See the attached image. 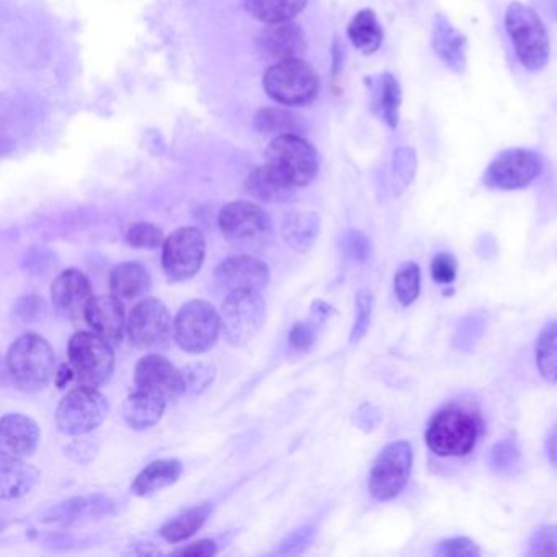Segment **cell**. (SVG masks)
Returning <instances> with one entry per match:
<instances>
[{"instance_id":"cell-12","label":"cell","mask_w":557,"mask_h":557,"mask_svg":"<svg viewBox=\"0 0 557 557\" xmlns=\"http://www.w3.org/2000/svg\"><path fill=\"white\" fill-rule=\"evenodd\" d=\"M207 240L197 227H181L162 246V269L172 282H185L200 272Z\"/></svg>"},{"instance_id":"cell-31","label":"cell","mask_w":557,"mask_h":557,"mask_svg":"<svg viewBox=\"0 0 557 557\" xmlns=\"http://www.w3.org/2000/svg\"><path fill=\"white\" fill-rule=\"evenodd\" d=\"M112 507L113 504L109 498H73V500L64 502V504L53 508V510L45 517V521H63V523H71V521L83 520V518L99 517V515L107 513Z\"/></svg>"},{"instance_id":"cell-38","label":"cell","mask_w":557,"mask_h":557,"mask_svg":"<svg viewBox=\"0 0 557 557\" xmlns=\"http://www.w3.org/2000/svg\"><path fill=\"white\" fill-rule=\"evenodd\" d=\"M488 465L497 474L507 475L520 465V448L515 440L505 438L495 443L488 455Z\"/></svg>"},{"instance_id":"cell-39","label":"cell","mask_w":557,"mask_h":557,"mask_svg":"<svg viewBox=\"0 0 557 557\" xmlns=\"http://www.w3.org/2000/svg\"><path fill=\"white\" fill-rule=\"evenodd\" d=\"M485 325H487V322H485L484 314H481V312L466 315L456 329L453 344L458 350L471 351L475 344L481 341L482 334L485 332Z\"/></svg>"},{"instance_id":"cell-20","label":"cell","mask_w":557,"mask_h":557,"mask_svg":"<svg viewBox=\"0 0 557 557\" xmlns=\"http://www.w3.org/2000/svg\"><path fill=\"white\" fill-rule=\"evenodd\" d=\"M84 318L92 331L102 335L110 344H120L128 325L123 302L115 295L94 298L87 306Z\"/></svg>"},{"instance_id":"cell-40","label":"cell","mask_w":557,"mask_h":557,"mask_svg":"<svg viewBox=\"0 0 557 557\" xmlns=\"http://www.w3.org/2000/svg\"><path fill=\"white\" fill-rule=\"evenodd\" d=\"M126 243L136 249H158L164 246L162 231L154 224L136 223L126 231Z\"/></svg>"},{"instance_id":"cell-14","label":"cell","mask_w":557,"mask_h":557,"mask_svg":"<svg viewBox=\"0 0 557 557\" xmlns=\"http://www.w3.org/2000/svg\"><path fill=\"white\" fill-rule=\"evenodd\" d=\"M220 230L231 243H257L269 236L272 231V220L259 205L250 201H234L221 210Z\"/></svg>"},{"instance_id":"cell-4","label":"cell","mask_w":557,"mask_h":557,"mask_svg":"<svg viewBox=\"0 0 557 557\" xmlns=\"http://www.w3.org/2000/svg\"><path fill=\"white\" fill-rule=\"evenodd\" d=\"M221 332L227 344L246 347L265 322L267 305L260 292H231L221 306Z\"/></svg>"},{"instance_id":"cell-3","label":"cell","mask_w":557,"mask_h":557,"mask_svg":"<svg viewBox=\"0 0 557 557\" xmlns=\"http://www.w3.org/2000/svg\"><path fill=\"white\" fill-rule=\"evenodd\" d=\"M8 373L12 383L25 393L45 389L57 374V355L41 335L28 332L9 348Z\"/></svg>"},{"instance_id":"cell-46","label":"cell","mask_w":557,"mask_h":557,"mask_svg":"<svg viewBox=\"0 0 557 557\" xmlns=\"http://www.w3.org/2000/svg\"><path fill=\"white\" fill-rule=\"evenodd\" d=\"M17 312L24 321H41L47 314V306H45L44 299L37 298V296H27L18 301Z\"/></svg>"},{"instance_id":"cell-19","label":"cell","mask_w":557,"mask_h":557,"mask_svg":"<svg viewBox=\"0 0 557 557\" xmlns=\"http://www.w3.org/2000/svg\"><path fill=\"white\" fill-rule=\"evenodd\" d=\"M40 438V426L30 417L9 413L0 422V455L30 456L38 448Z\"/></svg>"},{"instance_id":"cell-29","label":"cell","mask_w":557,"mask_h":557,"mask_svg":"<svg viewBox=\"0 0 557 557\" xmlns=\"http://www.w3.org/2000/svg\"><path fill=\"white\" fill-rule=\"evenodd\" d=\"M348 38L360 53L367 57L376 53L384 40V32L376 14L370 9L358 12L348 25Z\"/></svg>"},{"instance_id":"cell-33","label":"cell","mask_w":557,"mask_h":557,"mask_svg":"<svg viewBox=\"0 0 557 557\" xmlns=\"http://www.w3.org/2000/svg\"><path fill=\"white\" fill-rule=\"evenodd\" d=\"M210 515V508L200 505V507L190 508L185 513L178 515L174 520L168 521L161 528V536L169 543H181L194 536Z\"/></svg>"},{"instance_id":"cell-24","label":"cell","mask_w":557,"mask_h":557,"mask_svg":"<svg viewBox=\"0 0 557 557\" xmlns=\"http://www.w3.org/2000/svg\"><path fill=\"white\" fill-rule=\"evenodd\" d=\"M40 481V472L24 458L0 455V492L4 500L27 495Z\"/></svg>"},{"instance_id":"cell-26","label":"cell","mask_w":557,"mask_h":557,"mask_svg":"<svg viewBox=\"0 0 557 557\" xmlns=\"http://www.w3.org/2000/svg\"><path fill=\"white\" fill-rule=\"evenodd\" d=\"M181 474L182 462L178 459H159L139 472L138 478L133 482V492L141 497L154 494L175 484Z\"/></svg>"},{"instance_id":"cell-11","label":"cell","mask_w":557,"mask_h":557,"mask_svg":"<svg viewBox=\"0 0 557 557\" xmlns=\"http://www.w3.org/2000/svg\"><path fill=\"white\" fill-rule=\"evenodd\" d=\"M265 164L282 172L296 188L314 181L319 171L318 152L301 136H276L265 151Z\"/></svg>"},{"instance_id":"cell-9","label":"cell","mask_w":557,"mask_h":557,"mask_svg":"<svg viewBox=\"0 0 557 557\" xmlns=\"http://www.w3.org/2000/svg\"><path fill=\"white\" fill-rule=\"evenodd\" d=\"M67 355L77 381L84 386H100L112 376L115 354L110 347V342L97 332L74 334L67 347Z\"/></svg>"},{"instance_id":"cell-43","label":"cell","mask_w":557,"mask_h":557,"mask_svg":"<svg viewBox=\"0 0 557 557\" xmlns=\"http://www.w3.org/2000/svg\"><path fill=\"white\" fill-rule=\"evenodd\" d=\"M435 556L442 557H478L481 556V549L474 541L465 536L448 537L443 540L435 547Z\"/></svg>"},{"instance_id":"cell-10","label":"cell","mask_w":557,"mask_h":557,"mask_svg":"<svg viewBox=\"0 0 557 557\" xmlns=\"http://www.w3.org/2000/svg\"><path fill=\"white\" fill-rule=\"evenodd\" d=\"M109 400L92 386L70 391L57 410L58 429L66 435L81 436L102 425L109 416Z\"/></svg>"},{"instance_id":"cell-48","label":"cell","mask_w":557,"mask_h":557,"mask_svg":"<svg viewBox=\"0 0 557 557\" xmlns=\"http://www.w3.org/2000/svg\"><path fill=\"white\" fill-rule=\"evenodd\" d=\"M311 528H302V530L296 531V533H293L292 536H289L288 540H286V543L283 544V547L282 549H280V553H299V550H302V547L308 546L309 541H311Z\"/></svg>"},{"instance_id":"cell-23","label":"cell","mask_w":557,"mask_h":557,"mask_svg":"<svg viewBox=\"0 0 557 557\" xmlns=\"http://www.w3.org/2000/svg\"><path fill=\"white\" fill-rule=\"evenodd\" d=\"M168 403L169 400L158 394L136 387L123 403V419L133 430L151 429V426L158 425L159 420L164 416Z\"/></svg>"},{"instance_id":"cell-16","label":"cell","mask_w":557,"mask_h":557,"mask_svg":"<svg viewBox=\"0 0 557 557\" xmlns=\"http://www.w3.org/2000/svg\"><path fill=\"white\" fill-rule=\"evenodd\" d=\"M135 384L138 389L158 394L165 400L182 396L181 368H175L161 355H148L136 364Z\"/></svg>"},{"instance_id":"cell-49","label":"cell","mask_w":557,"mask_h":557,"mask_svg":"<svg viewBox=\"0 0 557 557\" xmlns=\"http://www.w3.org/2000/svg\"><path fill=\"white\" fill-rule=\"evenodd\" d=\"M177 554H182V556H214L216 554V544L210 540L198 541V543L177 550Z\"/></svg>"},{"instance_id":"cell-6","label":"cell","mask_w":557,"mask_h":557,"mask_svg":"<svg viewBox=\"0 0 557 557\" xmlns=\"http://www.w3.org/2000/svg\"><path fill=\"white\" fill-rule=\"evenodd\" d=\"M543 172L544 159L536 151L523 148L507 149L492 159L482 175V184L491 190H523L534 184Z\"/></svg>"},{"instance_id":"cell-34","label":"cell","mask_w":557,"mask_h":557,"mask_svg":"<svg viewBox=\"0 0 557 557\" xmlns=\"http://www.w3.org/2000/svg\"><path fill=\"white\" fill-rule=\"evenodd\" d=\"M420 286H422V273L416 262H406L397 269L394 276V293L397 301L407 308L417 301L420 296Z\"/></svg>"},{"instance_id":"cell-25","label":"cell","mask_w":557,"mask_h":557,"mask_svg":"<svg viewBox=\"0 0 557 557\" xmlns=\"http://www.w3.org/2000/svg\"><path fill=\"white\" fill-rule=\"evenodd\" d=\"M110 288L120 299L141 298L151 289V275L139 263H120L110 275Z\"/></svg>"},{"instance_id":"cell-27","label":"cell","mask_w":557,"mask_h":557,"mask_svg":"<svg viewBox=\"0 0 557 557\" xmlns=\"http://www.w3.org/2000/svg\"><path fill=\"white\" fill-rule=\"evenodd\" d=\"M400 106L403 89L399 81L393 74H381L374 84V112L391 129H396L399 125Z\"/></svg>"},{"instance_id":"cell-17","label":"cell","mask_w":557,"mask_h":557,"mask_svg":"<svg viewBox=\"0 0 557 557\" xmlns=\"http://www.w3.org/2000/svg\"><path fill=\"white\" fill-rule=\"evenodd\" d=\"M94 299L92 285L83 272L64 270L51 286V301L61 314L67 318L84 315Z\"/></svg>"},{"instance_id":"cell-36","label":"cell","mask_w":557,"mask_h":557,"mask_svg":"<svg viewBox=\"0 0 557 557\" xmlns=\"http://www.w3.org/2000/svg\"><path fill=\"white\" fill-rule=\"evenodd\" d=\"M417 172V154L409 146L397 148L393 156V168H391V181L396 195L404 194L412 184Z\"/></svg>"},{"instance_id":"cell-50","label":"cell","mask_w":557,"mask_h":557,"mask_svg":"<svg viewBox=\"0 0 557 557\" xmlns=\"http://www.w3.org/2000/svg\"><path fill=\"white\" fill-rule=\"evenodd\" d=\"M544 449H546V456L550 465L557 469V423L550 426L549 432H547Z\"/></svg>"},{"instance_id":"cell-1","label":"cell","mask_w":557,"mask_h":557,"mask_svg":"<svg viewBox=\"0 0 557 557\" xmlns=\"http://www.w3.org/2000/svg\"><path fill=\"white\" fill-rule=\"evenodd\" d=\"M481 433L482 420L478 413L461 406H446L430 419L425 442L440 458H462L475 448Z\"/></svg>"},{"instance_id":"cell-21","label":"cell","mask_w":557,"mask_h":557,"mask_svg":"<svg viewBox=\"0 0 557 557\" xmlns=\"http://www.w3.org/2000/svg\"><path fill=\"white\" fill-rule=\"evenodd\" d=\"M259 47L263 57L276 63L286 60H298L306 51V38L298 25L282 22L270 24L260 34Z\"/></svg>"},{"instance_id":"cell-22","label":"cell","mask_w":557,"mask_h":557,"mask_svg":"<svg viewBox=\"0 0 557 557\" xmlns=\"http://www.w3.org/2000/svg\"><path fill=\"white\" fill-rule=\"evenodd\" d=\"M250 197L262 203H282L295 195L296 187L272 165L253 169L246 182Z\"/></svg>"},{"instance_id":"cell-51","label":"cell","mask_w":557,"mask_h":557,"mask_svg":"<svg viewBox=\"0 0 557 557\" xmlns=\"http://www.w3.org/2000/svg\"><path fill=\"white\" fill-rule=\"evenodd\" d=\"M74 377H76V373H74L71 363L63 364V367H60V370L57 371V374H54V383H57V386L60 387V389H63V387H66Z\"/></svg>"},{"instance_id":"cell-13","label":"cell","mask_w":557,"mask_h":557,"mask_svg":"<svg viewBox=\"0 0 557 557\" xmlns=\"http://www.w3.org/2000/svg\"><path fill=\"white\" fill-rule=\"evenodd\" d=\"M129 342L141 350L164 348L174 335V321L164 302L148 298L135 306L128 315Z\"/></svg>"},{"instance_id":"cell-41","label":"cell","mask_w":557,"mask_h":557,"mask_svg":"<svg viewBox=\"0 0 557 557\" xmlns=\"http://www.w3.org/2000/svg\"><path fill=\"white\" fill-rule=\"evenodd\" d=\"M355 324L351 329L350 342H358L364 337L371 324V314H373V295L368 289L358 292L355 299Z\"/></svg>"},{"instance_id":"cell-44","label":"cell","mask_w":557,"mask_h":557,"mask_svg":"<svg viewBox=\"0 0 557 557\" xmlns=\"http://www.w3.org/2000/svg\"><path fill=\"white\" fill-rule=\"evenodd\" d=\"M433 282L438 285H451L458 275V262L451 253L440 252L433 257L432 265H430Z\"/></svg>"},{"instance_id":"cell-45","label":"cell","mask_w":557,"mask_h":557,"mask_svg":"<svg viewBox=\"0 0 557 557\" xmlns=\"http://www.w3.org/2000/svg\"><path fill=\"white\" fill-rule=\"evenodd\" d=\"M345 253L358 263H364L371 257L370 239L360 231H351L345 236Z\"/></svg>"},{"instance_id":"cell-2","label":"cell","mask_w":557,"mask_h":557,"mask_svg":"<svg viewBox=\"0 0 557 557\" xmlns=\"http://www.w3.org/2000/svg\"><path fill=\"white\" fill-rule=\"evenodd\" d=\"M505 32L515 58L528 73H540L549 63L550 41L546 25L533 9L511 2L505 11Z\"/></svg>"},{"instance_id":"cell-7","label":"cell","mask_w":557,"mask_h":557,"mask_svg":"<svg viewBox=\"0 0 557 557\" xmlns=\"http://www.w3.org/2000/svg\"><path fill=\"white\" fill-rule=\"evenodd\" d=\"M263 84L270 99L288 107L311 102L319 92L318 73L301 58L273 64Z\"/></svg>"},{"instance_id":"cell-15","label":"cell","mask_w":557,"mask_h":557,"mask_svg":"<svg viewBox=\"0 0 557 557\" xmlns=\"http://www.w3.org/2000/svg\"><path fill=\"white\" fill-rule=\"evenodd\" d=\"M214 278L227 292L260 289L269 285V267L262 260L250 256H234L221 262L214 270Z\"/></svg>"},{"instance_id":"cell-32","label":"cell","mask_w":557,"mask_h":557,"mask_svg":"<svg viewBox=\"0 0 557 557\" xmlns=\"http://www.w3.org/2000/svg\"><path fill=\"white\" fill-rule=\"evenodd\" d=\"M536 367L541 376L557 384V321H549L537 335Z\"/></svg>"},{"instance_id":"cell-28","label":"cell","mask_w":557,"mask_h":557,"mask_svg":"<svg viewBox=\"0 0 557 557\" xmlns=\"http://www.w3.org/2000/svg\"><path fill=\"white\" fill-rule=\"evenodd\" d=\"M321 231V220L314 213H292L283 221V239L296 252H308Z\"/></svg>"},{"instance_id":"cell-18","label":"cell","mask_w":557,"mask_h":557,"mask_svg":"<svg viewBox=\"0 0 557 557\" xmlns=\"http://www.w3.org/2000/svg\"><path fill=\"white\" fill-rule=\"evenodd\" d=\"M430 45L435 57L451 73H465L468 66V38L445 15L436 14L433 18Z\"/></svg>"},{"instance_id":"cell-5","label":"cell","mask_w":557,"mask_h":557,"mask_svg":"<svg viewBox=\"0 0 557 557\" xmlns=\"http://www.w3.org/2000/svg\"><path fill=\"white\" fill-rule=\"evenodd\" d=\"M221 334V314L203 299H194L182 306L174 321L175 342L187 354L211 350Z\"/></svg>"},{"instance_id":"cell-37","label":"cell","mask_w":557,"mask_h":557,"mask_svg":"<svg viewBox=\"0 0 557 557\" xmlns=\"http://www.w3.org/2000/svg\"><path fill=\"white\" fill-rule=\"evenodd\" d=\"M256 126L263 135H296L298 132L295 116L282 109L260 110L256 116Z\"/></svg>"},{"instance_id":"cell-30","label":"cell","mask_w":557,"mask_h":557,"mask_svg":"<svg viewBox=\"0 0 557 557\" xmlns=\"http://www.w3.org/2000/svg\"><path fill=\"white\" fill-rule=\"evenodd\" d=\"M308 0H244V8L263 24H282L295 18Z\"/></svg>"},{"instance_id":"cell-52","label":"cell","mask_w":557,"mask_h":557,"mask_svg":"<svg viewBox=\"0 0 557 557\" xmlns=\"http://www.w3.org/2000/svg\"><path fill=\"white\" fill-rule=\"evenodd\" d=\"M546 9L549 12L550 17L557 21V0H546Z\"/></svg>"},{"instance_id":"cell-35","label":"cell","mask_w":557,"mask_h":557,"mask_svg":"<svg viewBox=\"0 0 557 557\" xmlns=\"http://www.w3.org/2000/svg\"><path fill=\"white\" fill-rule=\"evenodd\" d=\"M214 377L216 368L205 361L181 368L182 396H198L213 384Z\"/></svg>"},{"instance_id":"cell-47","label":"cell","mask_w":557,"mask_h":557,"mask_svg":"<svg viewBox=\"0 0 557 557\" xmlns=\"http://www.w3.org/2000/svg\"><path fill=\"white\" fill-rule=\"evenodd\" d=\"M314 325L309 324V322H298V324L293 325L292 332H289V344L296 350H308L314 344Z\"/></svg>"},{"instance_id":"cell-8","label":"cell","mask_w":557,"mask_h":557,"mask_svg":"<svg viewBox=\"0 0 557 557\" xmlns=\"http://www.w3.org/2000/svg\"><path fill=\"white\" fill-rule=\"evenodd\" d=\"M412 465L413 449L406 440L384 446L374 459L368 478L371 497L380 502L396 498L409 482Z\"/></svg>"},{"instance_id":"cell-42","label":"cell","mask_w":557,"mask_h":557,"mask_svg":"<svg viewBox=\"0 0 557 557\" xmlns=\"http://www.w3.org/2000/svg\"><path fill=\"white\" fill-rule=\"evenodd\" d=\"M528 556L557 557V527H541L531 534Z\"/></svg>"}]
</instances>
